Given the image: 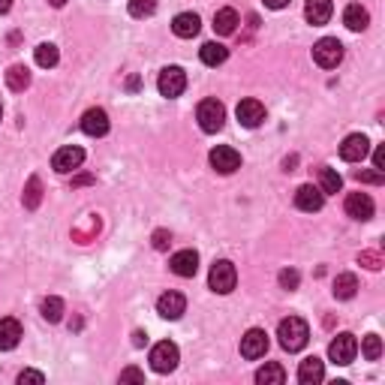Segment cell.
<instances>
[{
	"label": "cell",
	"instance_id": "15",
	"mask_svg": "<svg viewBox=\"0 0 385 385\" xmlns=\"http://www.w3.org/2000/svg\"><path fill=\"white\" fill-rule=\"evenodd\" d=\"M343 208H346V214L353 220H370L373 211H377V205H373V199L367 196V192H349Z\"/></svg>",
	"mask_w": 385,
	"mask_h": 385
},
{
	"label": "cell",
	"instance_id": "17",
	"mask_svg": "<svg viewBox=\"0 0 385 385\" xmlns=\"http://www.w3.org/2000/svg\"><path fill=\"white\" fill-rule=\"evenodd\" d=\"M331 16H334V4H331V0H307V4H304V18H307L313 28L328 25Z\"/></svg>",
	"mask_w": 385,
	"mask_h": 385
},
{
	"label": "cell",
	"instance_id": "30",
	"mask_svg": "<svg viewBox=\"0 0 385 385\" xmlns=\"http://www.w3.org/2000/svg\"><path fill=\"white\" fill-rule=\"evenodd\" d=\"M39 310H42V319H49V322H61V319H63V301H61L58 295L42 298Z\"/></svg>",
	"mask_w": 385,
	"mask_h": 385
},
{
	"label": "cell",
	"instance_id": "12",
	"mask_svg": "<svg viewBox=\"0 0 385 385\" xmlns=\"http://www.w3.org/2000/svg\"><path fill=\"white\" fill-rule=\"evenodd\" d=\"M187 310V298L181 295V292H163L160 298H157V313L163 316V319H181Z\"/></svg>",
	"mask_w": 385,
	"mask_h": 385
},
{
	"label": "cell",
	"instance_id": "41",
	"mask_svg": "<svg viewBox=\"0 0 385 385\" xmlns=\"http://www.w3.org/2000/svg\"><path fill=\"white\" fill-rule=\"evenodd\" d=\"M265 6L268 9H283V6H289V0H265Z\"/></svg>",
	"mask_w": 385,
	"mask_h": 385
},
{
	"label": "cell",
	"instance_id": "13",
	"mask_svg": "<svg viewBox=\"0 0 385 385\" xmlns=\"http://www.w3.org/2000/svg\"><path fill=\"white\" fill-rule=\"evenodd\" d=\"M322 205H325V192L319 187H313V184L298 187V192H295V208L298 211L316 214V211H322Z\"/></svg>",
	"mask_w": 385,
	"mask_h": 385
},
{
	"label": "cell",
	"instance_id": "14",
	"mask_svg": "<svg viewBox=\"0 0 385 385\" xmlns=\"http://www.w3.org/2000/svg\"><path fill=\"white\" fill-rule=\"evenodd\" d=\"M235 115H238V121H241L247 130H256L259 123L265 121V106L259 103V99H241L238 109H235Z\"/></svg>",
	"mask_w": 385,
	"mask_h": 385
},
{
	"label": "cell",
	"instance_id": "21",
	"mask_svg": "<svg viewBox=\"0 0 385 385\" xmlns=\"http://www.w3.org/2000/svg\"><path fill=\"white\" fill-rule=\"evenodd\" d=\"M322 379H325V365L316 355L304 358L301 365H298V382L301 385H319Z\"/></svg>",
	"mask_w": 385,
	"mask_h": 385
},
{
	"label": "cell",
	"instance_id": "32",
	"mask_svg": "<svg viewBox=\"0 0 385 385\" xmlns=\"http://www.w3.org/2000/svg\"><path fill=\"white\" fill-rule=\"evenodd\" d=\"M154 13H157V0H130L133 18H151Z\"/></svg>",
	"mask_w": 385,
	"mask_h": 385
},
{
	"label": "cell",
	"instance_id": "36",
	"mask_svg": "<svg viewBox=\"0 0 385 385\" xmlns=\"http://www.w3.org/2000/svg\"><path fill=\"white\" fill-rule=\"evenodd\" d=\"M121 382H145V373L139 367H127V370H121Z\"/></svg>",
	"mask_w": 385,
	"mask_h": 385
},
{
	"label": "cell",
	"instance_id": "44",
	"mask_svg": "<svg viewBox=\"0 0 385 385\" xmlns=\"http://www.w3.org/2000/svg\"><path fill=\"white\" fill-rule=\"evenodd\" d=\"M49 4H51V6H58V9H61V6L66 4V0H49Z\"/></svg>",
	"mask_w": 385,
	"mask_h": 385
},
{
	"label": "cell",
	"instance_id": "34",
	"mask_svg": "<svg viewBox=\"0 0 385 385\" xmlns=\"http://www.w3.org/2000/svg\"><path fill=\"white\" fill-rule=\"evenodd\" d=\"M277 280H280V286H283V289H298V280H301V277H298V271H295V268H283Z\"/></svg>",
	"mask_w": 385,
	"mask_h": 385
},
{
	"label": "cell",
	"instance_id": "4",
	"mask_svg": "<svg viewBox=\"0 0 385 385\" xmlns=\"http://www.w3.org/2000/svg\"><path fill=\"white\" fill-rule=\"evenodd\" d=\"M196 121H199L202 133H220L226 123V106L220 99H202L196 109Z\"/></svg>",
	"mask_w": 385,
	"mask_h": 385
},
{
	"label": "cell",
	"instance_id": "27",
	"mask_svg": "<svg viewBox=\"0 0 385 385\" xmlns=\"http://www.w3.org/2000/svg\"><path fill=\"white\" fill-rule=\"evenodd\" d=\"M331 292H334V298H341V301L355 298V292H358V277H355V274H337Z\"/></svg>",
	"mask_w": 385,
	"mask_h": 385
},
{
	"label": "cell",
	"instance_id": "1",
	"mask_svg": "<svg viewBox=\"0 0 385 385\" xmlns=\"http://www.w3.org/2000/svg\"><path fill=\"white\" fill-rule=\"evenodd\" d=\"M277 337H280V346L286 349V353H301L310 341V325L304 322L301 316H289V319L280 322Z\"/></svg>",
	"mask_w": 385,
	"mask_h": 385
},
{
	"label": "cell",
	"instance_id": "2",
	"mask_svg": "<svg viewBox=\"0 0 385 385\" xmlns=\"http://www.w3.org/2000/svg\"><path fill=\"white\" fill-rule=\"evenodd\" d=\"M313 61H316V66H322V70H337L343 61V42L337 37H322L313 45Z\"/></svg>",
	"mask_w": 385,
	"mask_h": 385
},
{
	"label": "cell",
	"instance_id": "45",
	"mask_svg": "<svg viewBox=\"0 0 385 385\" xmlns=\"http://www.w3.org/2000/svg\"><path fill=\"white\" fill-rule=\"evenodd\" d=\"M0 118H4V106H0Z\"/></svg>",
	"mask_w": 385,
	"mask_h": 385
},
{
	"label": "cell",
	"instance_id": "42",
	"mask_svg": "<svg viewBox=\"0 0 385 385\" xmlns=\"http://www.w3.org/2000/svg\"><path fill=\"white\" fill-rule=\"evenodd\" d=\"M13 9V0H0V16H6Z\"/></svg>",
	"mask_w": 385,
	"mask_h": 385
},
{
	"label": "cell",
	"instance_id": "3",
	"mask_svg": "<svg viewBox=\"0 0 385 385\" xmlns=\"http://www.w3.org/2000/svg\"><path fill=\"white\" fill-rule=\"evenodd\" d=\"M208 286L217 292V295H229V292L238 286V271L229 259H217L211 265V274H208Z\"/></svg>",
	"mask_w": 385,
	"mask_h": 385
},
{
	"label": "cell",
	"instance_id": "19",
	"mask_svg": "<svg viewBox=\"0 0 385 385\" xmlns=\"http://www.w3.org/2000/svg\"><path fill=\"white\" fill-rule=\"evenodd\" d=\"M21 322L13 319V316H6V319H0V353H9V349H16L21 343Z\"/></svg>",
	"mask_w": 385,
	"mask_h": 385
},
{
	"label": "cell",
	"instance_id": "33",
	"mask_svg": "<svg viewBox=\"0 0 385 385\" xmlns=\"http://www.w3.org/2000/svg\"><path fill=\"white\" fill-rule=\"evenodd\" d=\"M39 199H42V184H39V178H30L28 181V190H25V208H37L39 205Z\"/></svg>",
	"mask_w": 385,
	"mask_h": 385
},
{
	"label": "cell",
	"instance_id": "10",
	"mask_svg": "<svg viewBox=\"0 0 385 385\" xmlns=\"http://www.w3.org/2000/svg\"><path fill=\"white\" fill-rule=\"evenodd\" d=\"M265 353H268V334L262 331V328H250V331L241 337V355L247 361H256Z\"/></svg>",
	"mask_w": 385,
	"mask_h": 385
},
{
	"label": "cell",
	"instance_id": "39",
	"mask_svg": "<svg viewBox=\"0 0 385 385\" xmlns=\"http://www.w3.org/2000/svg\"><path fill=\"white\" fill-rule=\"evenodd\" d=\"M373 169H377V172H385V148L382 145L373 151Z\"/></svg>",
	"mask_w": 385,
	"mask_h": 385
},
{
	"label": "cell",
	"instance_id": "29",
	"mask_svg": "<svg viewBox=\"0 0 385 385\" xmlns=\"http://www.w3.org/2000/svg\"><path fill=\"white\" fill-rule=\"evenodd\" d=\"M341 187H343V178L334 172V169H328V166H322L319 169V190L325 192H341Z\"/></svg>",
	"mask_w": 385,
	"mask_h": 385
},
{
	"label": "cell",
	"instance_id": "7",
	"mask_svg": "<svg viewBox=\"0 0 385 385\" xmlns=\"http://www.w3.org/2000/svg\"><path fill=\"white\" fill-rule=\"evenodd\" d=\"M178 361H181V353L172 341H160L151 349V367L157 373H172L178 367Z\"/></svg>",
	"mask_w": 385,
	"mask_h": 385
},
{
	"label": "cell",
	"instance_id": "40",
	"mask_svg": "<svg viewBox=\"0 0 385 385\" xmlns=\"http://www.w3.org/2000/svg\"><path fill=\"white\" fill-rule=\"evenodd\" d=\"M361 262H367V268L377 271V268H379V256H377V253H365V256H361Z\"/></svg>",
	"mask_w": 385,
	"mask_h": 385
},
{
	"label": "cell",
	"instance_id": "24",
	"mask_svg": "<svg viewBox=\"0 0 385 385\" xmlns=\"http://www.w3.org/2000/svg\"><path fill=\"white\" fill-rule=\"evenodd\" d=\"M235 28H238V13H235V9L232 6L217 9V16H214V30H217L220 37H232Z\"/></svg>",
	"mask_w": 385,
	"mask_h": 385
},
{
	"label": "cell",
	"instance_id": "38",
	"mask_svg": "<svg viewBox=\"0 0 385 385\" xmlns=\"http://www.w3.org/2000/svg\"><path fill=\"white\" fill-rule=\"evenodd\" d=\"M169 241H172V235H169V232H163V229L154 232V247H157V250H166Z\"/></svg>",
	"mask_w": 385,
	"mask_h": 385
},
{
	"label": "cell",
	"instance_id": "11",
	"mask_svg": "<svg viewBox=\"0 0 385 385\" xmlns=\"http://www.w3.org/2000/svg\"><path fill=\"white\" fill-rule=\"evenodd\" d=\"M367 154H370V142H367V135H365V133H353V135H346L343 145H341V157H343L346 163H361Z\"/></svg>",
	"mask_w": 385,
	"mask_h": 385
},
{
	"label": "cell",
	"instance_id": "16",
	"mask_svg": "<svg viewBox=\"0 0 385 385\" xmlns=\"http://www.w3.org/2000/svg\"><path fill=\"white\" fill-rule=\"evenodd\" d=\"M169 268H172V274H178V277H196L199 253L196 250H178L172 259H169Z\"/></svg>",
	"mask_w": 385,
	"mask_h": 385
},
{
	"label": "cell",
	"instance_id": "22",
	"mask_svg": "<svg viewBox=\"0 0 385 385\" xmlns=\"http://www.w3.org/2000/svg\"><path fill=\"white\" fill-rule=\"evenodd\" d=\"M343 25L353 30V33H358V30H367V25H370V13L361 4H349L346 9H343Z\"/></svg>",
	"mask_w": 385,
	"mask_h": 385
},
{
	"label": "cell",
	"instance_id": "37",
	"mask_svg": "<svg viewBox=\"0 0 385 385\" xmlns=\"http://www.w3.org/2000/svg\"><path fill=\"white\" fill-rule=\"evenodd\" d=\"M355 178L361 181V184H382V181H385L382 172H377V169H373V172H358Z\"/></svg>",
	"mask_w": 385,
	"mask_h": 385
},
{
	"label": "cell",
	"instance_id": "28",
	"mask_svg": "<svg viewBox=\"0 0 385 385\" xmlns=\"http://www.w3.org/2000/svg\"><path fill=\"white\" fill-rule=\"evenodd\" d=\"M58 61H61L58 45H51V42L37 45V63L42 66V70H51V66H58Z\"/></svg>",
	"mask_w": 385,
	"mask_h": 385
},
{
	"label": "cell",
	"instance_id": "9",
	"mask_svg": "<svg viewBox=\"0 0 385 385\" xmlns=\"http://www.w3.org/2000/svg\"><path fill=\"white\" fill-rule=\"evenodd\" d=\"M211 166L217 169L220 175H232V172H238L241 169V154H238L235 148H229V145H217V148L211 151Z\"/></svg>",
	"mask_w": 385,
	"mask_h": 385
},
{
	"label": "cell",
	"instance_id": "25",
	"mask_svg": "<svg viewBox=\"0 0 385 385\" xmlns=\"http://www.w3.org/2000/svg\"><path fill=\"white\" fill-rule=\"evenodd\" d=\"M256 382L259 385H283L286 382V370H283V365H277V361H268L265 367L256 370Z\"/></svg>",
	"mask_w": 385,
	"mask_h": 385
},
{
	"label": "cell",
	"instance_id": "35",
	"mask_svg": "<svg viewBox=\"0 0 385 385\" xmlns=\"http://www.w3.org/2000/svg\"><path fill=\"white\" fill-rule=\"evenodd\" d=\"M28 382H33V385H42L45 382V377L39 370H21L18 373V385H28Z\"/></svg>",
	"mask_w": 385,
	"mask_h": 385
},
{
	"label": "cell",
	"instance_id": "18",
	"mask_svg": "<svg viewBox=\"0 0 385 385\" xmlns=\"http://www.w3.org/2000/svg\"><path fill=\"white\" fill-rule=\"evenodd\" d=\"M109 115H106V109H87L85 115H82V130L87 135H94V139H99V135H106L109 133Z\"/></svg>",
	"mask_w": 385,
	"mask_h": 385
},
{
	"label": "cell",
	"instance_id": "26",
	"mask_svg": "<svg viewBox=\"0 0 385 385\" xmlns=\"http://www.w3.org/2000/svg\"><path fill=\"white\" fill-rule=\"evenodd\" d=\"M6 87L16 90V94L28 90L30 87V70H28V66H21V63L9 66V70H6Z\"/></svg>",
	"mask_w": 385,
	"mask_h": 385
},
{
	"label": "cell",
	"instance_id": "23",
	"mask_svg": "<svg viewBox=\"0 0 385 385\" xmlns=\"http://www.w3.org/2000/svg\"><path fill=\"white\" fill-rule=\"evenodd\" d=\"M199 58L205 66H220V63L229 61V49H226L223 42H205L199 49Z\"/></svg>",
	"mask_w": 385,
	"mask_h": 385
},
{
	"label": "cell",
	"instance_id": "43",
	"mask_svg": "<svg viewBox=\"0 0 385 385\" xmlns=\"http://www.w3.org/2000/svg\"><path fill=\"white\" fill-rule=\"evenodd\" d=\"M133 337H135V341H133V343H135V346H145V343H148V337H145V334H142V331H135V334H133Z\"/></svg>",
	"mask_w": 385,
	"mask_h": 385
},
{
	"label": "cell",
	"instance_id": "5",
	"mask_svg": "<svg viewBox=\"0 0 385 385\" xmlns=\"http://www.w3.org/2000/svg\"><path fill=\"white\" fill-rule=\"evenodd\" d=\"M355 355H358V337L349 334V331L337 334L334 341H331V346H328V358H331L334 365H341V367L353 365Z\"/></svg>",
	"mask_w": 385,
	"mask_h": 385
},
{
	"label": "cell",
	"instance_id": "20",
	"mask_svg": "<svg viewBox=\"0 0 385 385\" xmlns=\"http://www.w3.org/2000/svg\"><path fill=\"white\" fill-rule=\"evenodd\" d=\"M199 30H202V18L196 13H178L172 18V33L181 39H192Z\"/></svg>",
	"mask_w": 385,
	"mask_h": 385
},
{
	"label": "cell",
	"instance_id": "31",
	"mask_svg": "<svg viewBox=\"0 0 385 385\" xmlns=\"http://www.w3.org/2000/svg\"><path fill=\"white\" fill-rule=\"evenodd\" d=\"M361 355H365L367 361H379V358H382V341H379V334H367L365 341H361Z\"/></svg>",
	"mask_w": 385,
	"mask_h": 385
},
{
	"label": "cell",
	"instance_id": "8",
	"mask_svg": "<svg viewBox=\"0 0 385 385\" xmlns=\"http://www.w3.org/2000/svg\"><path fill=\"white\" fill-rule=\"evenodd\" d=\"M82 163H85V151L78 148V145H66V148L54 151V157H51V169L54 172H61V175L75 172Z\"/></svg>",
	"mask_w": 385,
	"mask_h": 385
},
{
	"label": "cell",
	"instance_id": "6",
	"mask_svg": "<svg viewBox=\"0 0 385 385\" xmlns=\"http://www.w3.org/2000/svg\"><path fill=\"white\" fill-rule=\"evenodd\" d=\"M157 90L169 99L181 97L187 90V73L181 70V66H166V70L160 73V78H157Z\"/></svg>",
	"mask_w": 385,
	"mask_h": 385
}]
</instances>
